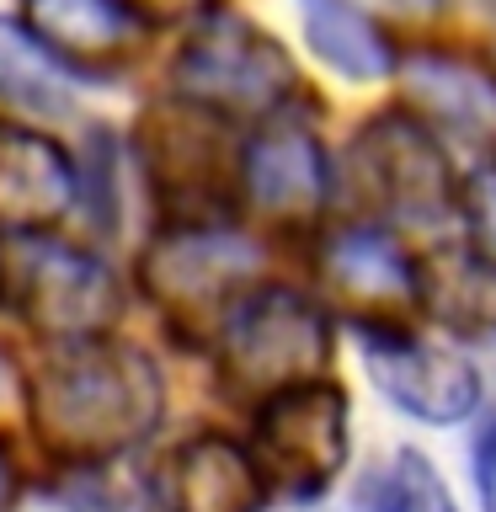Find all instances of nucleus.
I'll return each instance as SVG.
<instances>
[{"mask_svg":"<svg viewBox=\"0 0 496 512\" xmlns=\"http://www.w3.org/2000/svg\"><path fill=\"white\" fill-rule=\"evenodd\" d=\"M320 283L363 336H400L416 310V262L379 224H347L320 251Z\"/></svg>","mask_w":496,"mask_h":512,"instance_id":"1a4fd4ad","label":"nucleus"},{"mask_svg":"<svg viewBox=\"0 0 496 512\" xmlns=\"http://www.w3.org/2000/svg\"><path fill=\"white\" fill-rule=\"evenodd\" d=\"M128 11L139 16H150V22H176V16H203L208 11V0H123Z\"/></svg>","mask_w":496,"mask_h":512,"instance_id":"5701e85b","label":"nucleus"},{"mask_svg":"<svg viewBox=\"0 0 496 512\" xmlns=\"http://www.w3.org/2000/svg\"><path fill=\"white\" fill-rule=\"evenodd\" d=\"M27 411L48 454L70 470H96L155 432L166 411V384L139 347L102 336L59 342V358L32 379Z\"/></svg>","mask_w":496,"mask_h":512,"instance_id":"f257e3e1","label":"nucleus"},{"mask_svg":"<svg viewBox=\"0 0 496 512\" xmlns=\"http://www.w3.org/2000/svg\"><path fill=\"white\" fill-rule=\"evenodd\" d=\"M416 310L459 342H496V256L475 240L432 246L416 262Z\"/></svg>","mask_w":496,"mask_h":512,"instance_id":"2eb2a0df","label":"nucleus"},{"mask_svg":"<svg viewBox=\"0 0 496 512\" xmlns=\"http://www.w3.org/2000/svg\"><path fill=\"white\" fill-rule=\"evenodd\" d=\"M486 6H496V0H486Z\"/></svg>","mask_w":496,"mask_h":512,"instance_id":"bb28decb","label":"nucleus"},{"mask_svg":"<svg viewBox=\"0 0 496 512\" xmlns=\"http://www.w3.org/2000/svg\"><path fill=\"white\" fill-rule=\"evenodd\" d=\"M240 187L267 219H315L331 198V160L304 123L272 112L240 150Z\"/></svg>","mask_w":496,"mask_h":512,"instance_id":"9b49d317","label":"nucleus"},{"mask_svg":"<svg viewBox=\"0 0 496 512\" xmlns=\"http://www.w3.org/2000/svg\"><path fill=\"white\" fill-rule=\"evenodd\" d=\"M352 182L368 208L395 219H448L459 208V176L443 144L416 112H379L358 128L347 150Z\"/></svg>","mask_w":496,"mask_h":512,"instance_id":"6e6552de","label":"nucleus"},{"mask_svg":"<svg viewBox=\"0 0 496 512\" xmlns=\"http://www.w3.org/2000/svg\"><path fill=\"white\" fill-rule=\"evenodd\" d=\"M475 491H480V512H496V411L480 422L475 432Z\"/></svg>","mask_w":496,"mask_h":512,"instance_id":"4be33fe9","label":"nucleus"},{"mask_svg":"<svg viewBox=\"0 0 496 512\" xmlns=\"http://www.w3.org/2000/svg\"><path fill=\"white\" fill-rule=\"evenodd\" d=\"M107 464L96 470H75L64 480V507L70 512H171V502L155 486H139V480H112L102 475Z\"/></svg>","mask_w":496,"mask_h":512,"instance_id":"aec40b11","label":"nucleus"},{"mask_svg":"<svg viewBox=\"0 0 496 512\" xmlns=\"http://www.w3.org/2000/svg\"><path fill=\"white\" fill-rule=\"evenodd\" d=\"M262 251L230 224H171L139 256V283L160 315L176 326L224 320L235 299L256 288Z\"/></svg>","mask_w":496,"mask_h":512,"instance_id":"39448f33","label":"nucleus"},{"mask_svg":"<svg viewBox=\"0 0 496 512\" xmlns=\"http://www.w3.org/2000/svg\"><path fill=\"white\" fill-rule=\"evenodd\" d=\"M16 406H22V384H16V368L6 363V352H0V422H11Z\"/></svg>","mask_w":496,"mask_h":512,"instance_id":"b1692460","label":"nucleus"},{"mask_svg":"<svg viewBox=\"0 0 496 512\" xmlns=\"http://www.w3.org/2000/svg\"><path fill=\"white\" fill-rule=\"evenodd\" d=\"M304 16V38L336 75L347 80H379L395 70V54L384 43V32L374 27V16L358 11L352 0H299Z\"/></svg>","mask_w":496,"mask_h":512,"instance_id":"f3484780","label":"nucleus"},{"mask_svg":"<svg viewBox=\"0 0 496 512\" xmlns=\"http://www.w3.org/2000/svg\"><path fill=\"white\" fill-rule=\"evenodd\" d=\"M374 491H379V512H454V496H448L443 475L416 448H400Z\"/></svg>","mask_w":496,"mask_h":512,"instance_id":"6ab92c4d","label":"nucleus"},{"mask_svg":"<svg viewBox=\"0 0 496 512\" xmlns=\"http://www.w3.org/2000/svg\"><path fill=\"white\" fill-rule=\"evenodd\" d=\"M406 91L422 123H438L448 134H464L475 144H496V75L459 54H438L422 48L400 64Z\"/></svg>","mask_w":496,"mask_h":512,"instance_id":"dca6fc26","label":"nucleus"},{"mask_svg":"<svg viewBox=\"0 0 496 512\" xmlns=\"http://www.w3.org/2000/svg\"><path fill=\"white\" fill-rule=\"evenodd\" d=\"M22 27L75 80L112 75L118 64H128L144 32V22L123 0H22Z\"/></svg>","mask_w":496,"mask_h":512,"instance_id":"ddd939ff","label":"nucleus"},{"mask_svg":"<svg viewBox=\"0 0 496 512\" xmlns=\"http://www.w3.org/2000/svg\"><path fill=\"white\" fill-rule=\"evenodd\" d=\"M363 363L374 384L395 400L406 416L432 427H454L480 406V374L475 363L454 347L416 342L411 331L400 336H363Z\"/></svg>","mask_w":496,"mask_h":512,"instance_id":"9d476101","label":"nucleus"},{"mask_svg":"<svg viewBox=\"0 0 496 512\" xmlns=\"http://www.w3.org/2000/svg\"><path fill=\"white\" fill-rule=\"evenodd\" d=\"M0 96L22 112H43V118H59L75 102V75L16 16H0Z\"/></svg>","mask_w":496,"mask_h":512,"instance_id":"a211bd4d","label":"nucleus"},{"mask_svg":"<svg viewBox=\"0 0 496 512\" xmlns=\"http://www.w3.org/2000/svg\"><path fill=\"white\" fill-rule=\"evenodd\" d=\"M160 496L171 512H262L272 486L251 448L224 432H198L171 454Z\"/></svg>","mask_w":496,"mask_h":512,"instance_id":"4468645a","label":"nucleus"},{"mask_svg":"<svg viewBox=\"0 0 496 512\" xmlns=\"http://www.w3.org/2000/svg\"><path fill=\"white\" fill-rule=\"evenodd\" d=\"M11 310L43 331L48 342H91L118 320L123 299L102 256L70 246L59 235H16V251L0 272Z\"/></svg>","mask_w":496,"mask_h":512,"instance_id":"20e7f679","label":"nucleus"},{"mask_svg":"<svg viewBox=\"0 0 496 512\" xmlns=\"http://www.w3.org/2000/svg\"><path fill=\"white\" fill-rule=\"evenodd\" d=\"M224 118L203 107H155L139 134V166L160 208L176 224H224L240 182V155L224 139Z\"/></svg>","mask_w":496,"mask_h":512,"instance_id":"423d86ee","label":"nucleus"},{"mask_svg":"<svg viewBox=\"0 0 496 512\" xmlns=\"http://www.w3.org/2000/svg\"><path fill=\"white\" fill-rule=\"evenodd\" d=\"M459 208L470 214L480 240H491V246H496V166H480L470 182H459Z\"/></svg>","mask_w":496,"mask_h":512,"instance_id":"412c9836","label":"nucleus"},{"mask_svg":"<svg viewBox=\"0 0 496 512\" xmlns=\"http://www.w3.org/2000/svg\"><path fill=\"white\" fill-rule=\"evenodd\" d=\"M176 91L182 102L214 112V118H272L299 96V70L278 38L251 27L246 16L203 11L176 54Z\"/></svg>","mask_w":496,"mask_h":512,"instance_id":"f03ea898","label":"nucleus"},{"mask_svg":"<svg viewBox=\"0 0 496 512\" xmlns=\"http://www.w3.org/2000/svg\"><path fill=\"white\" fill-rule=\"evenodd\" d=\"M219 363L230 390L267 400L288 390V384L326 374L331 320L299 288H283V283L246 288L235 299V310L219 320Z\"/></svg>","mask_w":496,"mask_h":512,"instance_id":"7ed1b4c3","label":"nucleus"},{"mask_svg":"<svg viewBox=\"0 0 496 512\" xmlns=\"http://www.w3.org/2000/svg\"><path fill=\"white\" fill-rule=\"evenodd\" d=\"M11 496H16V475H11V464H6V454H0V512L11 507Z\"/></svg>","mask_w":496,"mask_h":512,"instance_id":"a878e982","label":"nucleus"},{"mask_svg":"<svg viewBox=\"0 0 496 512\" xmlns=\"http://www.w3.org/2000/svg\"><path fill=\"white\" fill-rule=\"evenodd\" d=\"M80 198V166L59 139L0 123V230L38 235Z\"/></svg>","mask_w":496,"mask_h":512,"instance_id":"f8f14e48","label":"nucleus"},{"mask_svg":"<svg viewBox=\"0 0 496 512\" xmlns=\"http://www.w3.org/2000/svg\"><path fill=\"white\" fill-rule=\"evenodd\" d=\"M358 11H400V16H416V11H432L438 0H352Z\"/></svg>","mask_w":496,"mask_h":512,"instance_id":"393cba45","label":"nucleus"},{"mask_svg":"<svg viewBox=\"0 0 496 512\" xmlns=\"http://www.w3.org/2000/svg\"><path fill=\"white\" fill-rule=\"evenodd\" d=\"M256 464L267 486L310 502L347 464V390L326 374L288 384L256 406Z\"/></svg>","mask_w":496,"mask_h":512,"instance_id":"0eeeda50","label":"nucleus"}]
</instances>
